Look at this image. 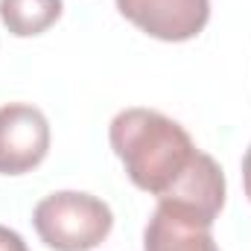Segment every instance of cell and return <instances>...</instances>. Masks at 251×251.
Here are the masks:
<instances>
[{
  "label": "cell",
  "mask_w": 251,
  "mask_h": 251,
  "mask_svg": "<svg viewBox=\"0 0 251 251\" xmlns=\"http://www.w3.org/2000/svg\"><path fill=\"white\" fill-rule=\"evenodd\" d=\"M210 228L187 210L158 201L143 231V251H219Z\"/></svg>",
  "instance_id": "obj_5"
},
{
  "label": "cell",
  "mask_w": 251,
  "mask_h": 251,
  "mask_svg": "<svg viewBox=\"0 0 251 251\" xmlns=\"http://www.w3.org/2000/svg\"><path fill=\"white\" fill-rule=\"evenodd\" d=\"M50 152V123L29 102L0 105V176L32 173Z\"/></svg>",
  "instance_id": "obj_3"
},
{
  "label": "cell",
  "mask_w": 251,
  "mask_h": 251,
  "mask_svg": "<svg viewBox=\"0 0 251 251\" xmlns=\"http://www.w3.org/2000/svg\"><path fill=\"white\" fill-rule=\"evenodd\" d=\"M64 12V0H0V21L15 38L47 32Z\"/></svg>",
  "instance_id": "obj_6"
},
{
  "label": "cell",
  "mask_w": 251,
  "mask_h": 251,
  "mask_svg": "<svg viewBox=\"0 0 251 251\" xmlns=\"http://www.w3.org/2000/svg\"><path fill=\"white\" fill-rule=\"evenodd\" d=\"M108 140L137 190L210 225L219 219L225 173L207 152L196 149L181 123L155 108H123L108 126Z\"/></svg>",
  "instance_id": "obj_1"
},
{
  "label": "cell",
  "mask_w": 251,
  "mask_h": 251,
  "mask_svg": "<svg viewBox=\"0 0 251 251\" xmlns=\"http://www.w3.org/2000/svg\"><path fill=\"white\" fill-rule=\"evenodd\" d=\"M243 187H246V196H249V201H251V146L243 155Z\"/></svg>",
  "instance_id": "obj_8"
},
{
  "label": "cell",
  "mask_w": 251,
  "mask_h": 251,
  "mask_svg": "<svg viewBox=\"0 0 251 251\" xmlns=\"http://www.w3.org/2000/svg\"><path fill=\"white\" fill-rule=\"evenodd\" d=\"M0 251H29V249H26V243L18 231L0 225Z\"/></svg>",
  "instance_id": "obj_7"
},
{
  "label": "cell",
  "mask_w": 251,
  "mask_h": 251,
  "mask_svg": "<svg viewBox=\"0 0 251 251\" xmlns=\"http://www.w3.org/2000/svg\"><path fill=\"white\" fill-rule=\"evenodd\" d=\"M117 12L158 41H190L210 21V0H114Z\"/></svg>",
  "instance_id": "obj_4"
},
{
  "label": "cell",
  "mask_w": 251,
  "mask_h": 251,
  "mask_svg": "<svg viewBox=\"0 0 251 251\" xmlns=\"http://www.w3.org/2000/svg\"><path fill=\"white\" fill-rule=\"evenodd\" d=\"M32 225L41 243L53 251H91L114 228L111 207L79 190H59L44 196L32 210Z\"/></svg>",
  "instance_id": "obj_2"
}]
</instances>
